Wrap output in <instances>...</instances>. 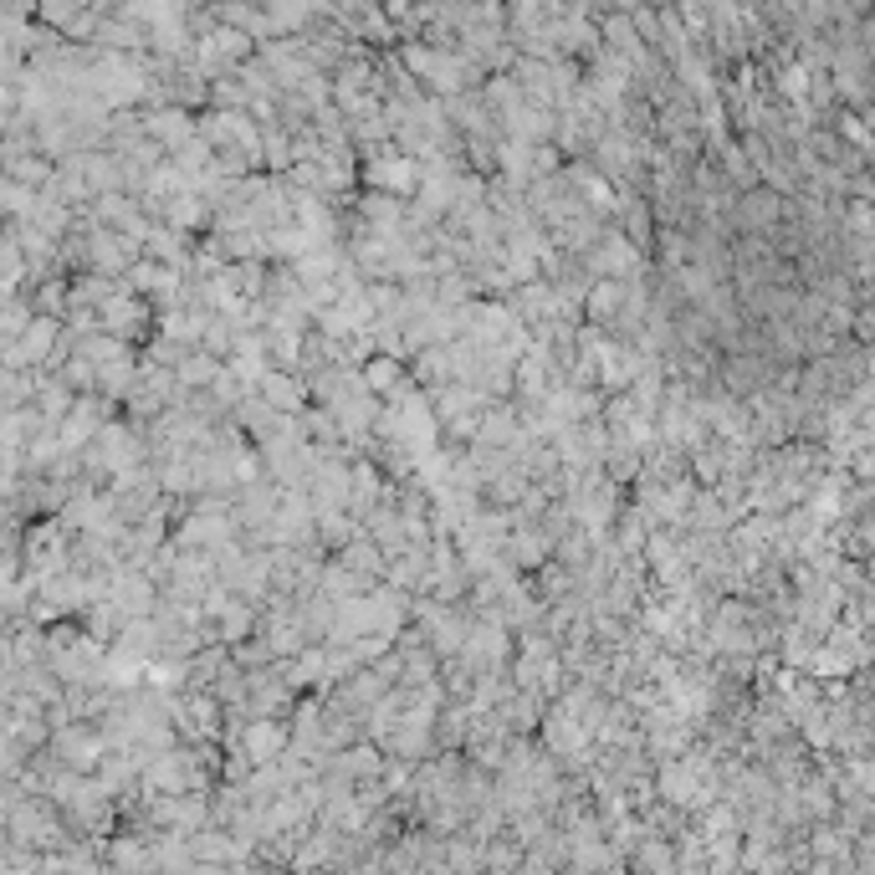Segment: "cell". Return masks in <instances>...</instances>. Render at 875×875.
Returning a JSON list of instances; mask_svg holds the SVG:
<instances>
[{"label": "cell", "instance_id": "obj_2", "mask_svg": "<svg viewBox=\"0 0 875 875\" xmlns=\"http://www.w3.org/2000/svg\"><path fill=\"white\" fill-rule=\"evenodd\" d=\"M256 384H261V405L267 410H297L302 405V389L292 379H282V374H261Z\"/></svg>", "mask_w": 875, "mask_h": 875}, {"label": "cell", "instance_id": "obj_3", "mask_svg": "<svg viewBox=\"0 0 875 875\" xmlns=\"http://www.w3.org/2000/svg\"><path fill=\"white\" fill-rule=\"evenodd\" d=\"M246 753H251L256 763L277 758V753H282V727H277V722H251V732H246Z\"/></svg>", "mask_w": 875, "mask_h": 875}, {"label": "cell", "instance_id": "obj_4", "mask_svg": "<svg viewBox=\"0 0 875 875\" xmlns=\"http://www.w3.org/2000/svg\"><path fill=\"white\" fill-rule=\"evenodd\" d=\"M359 384H364V389H395V384H400V364H395V359H374V364L364 369Z\"/></svg>", "mask_w": 875, "mask_h": 875}, {"label": "cell", "instance_id": "obj_1", "mask_svg": "<svg viewBox=\"0 0 875 875\" xmlns=\"http://www.w3.org/2000/svg\"><path fill=\"white\" fill-rule=\"evenodd\" d=\"M589 267H594V272H620V277H630V272H635V246H630L625 236H604L599 251L589 256Z\"/></svg>", "mask_w": 875, "mask_h": 875}]
</instances>
